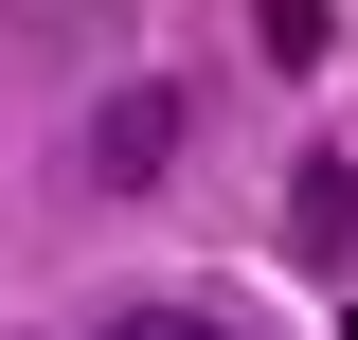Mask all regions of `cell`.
I'll return each instance as SVG.
<instances>
[{
    "label": "cell",
    "mask_w": 358,
    "mask_h": 340,
    "mask_svg": "<svg viewBox=\"0 0 358 340\" xmlns=\"http://www.w3.org/2000/svg\"><path fill=\"white\" fill-rule=\"evenodd\" d=\"M162 162H179V90H108V126H90V179H108V197H143Z\"/></svg>",
    "instance_id": "1"
},
{
    "label": "cell",
    "mask_w": 358,
    "mask_h": 340,
    "mask_svg": "<svg viewBox=\"0 0 358 340\" xmlns=\"http://www.w3.org/2000/svg\"><path fill=\"white\" fill-rule=\"evenodd\" d=\"M287 233H305V251H358V162H305V179H287Z\"/></svg>",
    "instance_id": "2"
},
{
    "label": "cell",
    "mask_w": 358,
    "mask_h": 340,
    "mask_svg": "<svg viewBox=\"0 0 358 340\" xmlns=\"http://www.w3.org/2000/svg\"><path fill=\"white\" fill-rule=\"evenodd\" d=\"M90 340H233V323H215V304H108Z\"/></svg>",
    "instance_id": "3"
}]
</instances>
